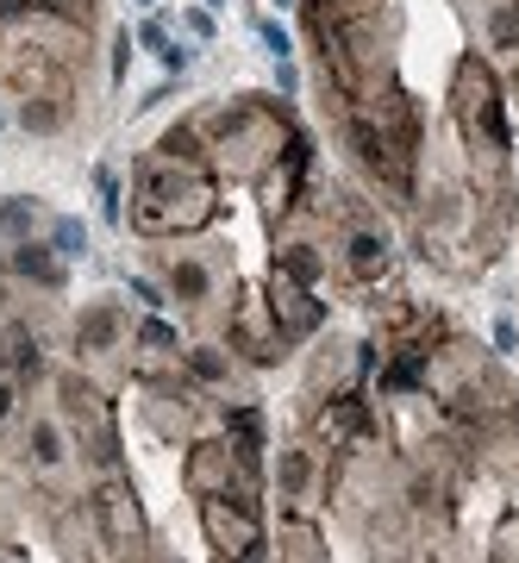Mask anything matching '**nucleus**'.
I'll use <instances>...</instances> for the list:
<instances>
[{"instance_id": "f257e3e1", "label": "nucleus", "mask_w": 519, "mask_h": 563, "mask_svg": "<svg viewBox=\"0 0 519 563\" xmlns=\"http://www.w3.org/2000/svg\"><path fill=\"white\" fill-rule=\"evenodd\" d=\"M7 269L20 282H38V288H63V282H69V263L51 251V239H20L7 251Z\"/></svg>"}, {"instance_id": "f03ea898", "label": "nucleus", "mask_w": 519, "mask_h": 563, "mask_svg": "<svg viewBox=\"0 0 519 563\" xmlns=\"http://www.w3.org/2000/svg\"><path fill=\"white\" fill-rule=\"evenodd\" d=\"M276 313H281V325H288V332L320 325V307L307 301V288H300V282H288V269H281V282H276Z\"/></svg>"}, {"instance_id": "7ed1b4c3", "label": "nucleus", "mask_w": 519, "mask_h": 563, "mask_svg": "<svg viewBox=\"0 0 519 563\" xmlns=\"http://www.w3.org/2000/svg\"><path fill=\"white\" fill-rule=\"evenodd\" d=\"M20 239H38V201L32 195H7L0 201V244H20Z\"/></svg>"}, {"instance_id": "20e7f679", "label": "nucleus", "mask_w": 519, "mask_h": 563, "mask_svg": "<svg viewBox=\"0 0 519 563\" xmlns=\"http://www.w3.org/2000/svg\"><path fill=\"white\" fill-rule=\"evenodd\" d=\"M169 295H176V301H207V295H213V269L200 257L169 263Z\"/></svg>"}, {"instance_id": "39448f33", "label": "nucleus", "mask_w": 519, "mask_h": 563, "mask_svg": "<svg viewBox=\"0 0 519 563\" xmlns=\"http://www.w3.org/2000/svg\"><path fill=\"white\" fill-rule=\"evenodd\" d=\"M95 195H100V220L107 225H125V188H120V169L113 163H95Z\"/></svg>"}, {"instance_id": "423d86ee", "label": "nucleus", "mask_w": 519, "mask_h": 563, "mask_svg": "<svg viewBox=\"0 0 519 563\" xmlns=\"http://www.w3.org/2000/svg\"><path fill=\"white\" fill-rule=\"evenodd\" d=\"M51 251H57L63 263H81V257H88V220L63 213V220L51 225Z\"/></svg>"}, {"instance_id": "0eeeda50", "label": "nucleus", "mask_w": 519, "mask_h": 563, "mask_svg": "<svg viewBox=\"0 0 519 563\" xmlns=\"http://www.w3.org/2000/svg\"><path fill=\"white\" fill-rule=\"evenodd\" d=\"M344 263H351L357 276H376L382 263H388V251H382L376 232H351V239H344Z\"/></svg>"}, {"instance_id": "6e6552de", "label": "nucleus", "mask_w": 519, "mask_h": 563, "mask_svg": "<svg viewBox=\"0 0 519 563\" xmlns=\"http://www.w3.org/2000/svg\"><path fill=\"white\" fill-rule=\"evenodd\" d=\"M132 44H139L144 57H163V44H169V20H157V13H139V25H132Z\"/></svg>"}, {"instance_id": "1a4fd4ad", "label": "nucleus", "mask_w": 519, "mask_h": 563, "mask_svg": "<svg viewBox=\"0 0 519 563\" xmlns=\"http://www.w3.org/2000/svg\"><path fill=\"white\" fill-rule=\"evenodd\" d=\"M113 344L120 339V313H113V307H95V313H88V320H81V344Z\"/></svg>"}, {"instance_id": "9d476101", "label": "nucleus", "mask_w": 519, "mask_h": 563, "mask_svg": "<svg viewBox=\"0 0 519 563\" xmlns=\"http://www.w3.org/2000/svg\"><path fill=\"white\" fill-rule=\"evenodd\" d=\"M181 32L195 44H213V32H220V13H207V7H181Z\"/></svg>"}, {"instance_id": "9b49d317", "label": "nucleus", "mask_w": 519, "mask_h": 563, "mask_svg": "<svg viewBox=\"0 0 519 563\" xmlns=\"http://www.w3.org/2000/svg\"><path fill=\"white\" fill-rule=\"evenodd\" d=\"M32 457H38L44 470H51V463H63V444H57V426H51V420L32 426Z\"/></svg>"}, {"instance_id": "f8f14e48", "label": "nucleus", "mask_w": 519, "mask_h": 563, "mask_svg": "<svg viewBox=\"0 0 519 563\" xmlns=\"http://www.w3.org/2000/svg\"><path fill=\"white\" fill-rule=\"evenodd\" d=\"M125 295H132V301L144 307V313H163V307H169V295H163V288H157L151 276H132V282H125Z\"/></svg>"}, {"instance_id": "ddd939ff", "label": "nucleus", "mask_w": 519, "mask_h": 563, "mask_svg": "<svg viewBox=\"0 0 519 563\" xmlns=\"http://www.w3.org/2000/svg\"><path fill=\"white\" fill-rule=\"evenodd\" d=\"M257 38H263V51H269V63H281L295 44H288V32H281L276 20H257Z\"/></svg>"}, {"instance_id": "4468645a", "label": "nucleus", "mask_w": 519, "mask_h": 563, "mask_svg": "<svg viewBox=\"0 0 519 563\" xmlns=\"http://www.w3.org/2000/svg\"><path fill=\"white\" fill-rule=\"evenodd\" d=\"M269 88H276V95H288V101H295V88H300V69H295V57L269 63Z\"/></svg>"}, {"instance_id": "2eb2a0df", "label": "nucleus", "mask_w": 519, "mask_h": 563, "mask_svg": "<svg viewBox=\"0 0 519 563\" xmlns=\"http://www.w3.org/2000/svg\"><path fill=\"white\" fill-rule=\"evenodd\" d=\"M163 69H169V76H181V69H195V51H188V44H163Z\"/></svg>"}, {"instance_id": "dca6fc26", "label": "nucleus", "mask_w": 519, "mask_h": 563, "mask_svg": "<svg viewBox=\"0 0 519 563\" xmlns=\"http://www.w3.org/2000/svg\"><path fill=\"white\" fill-rule=\"evenodd\" d=\"M139 339H144V344H157V351H169V344H176V332H169V325H163L157 313H151V320L139 325Z\"/></svg>"}, {"instance_id": "f3484780", "label": "nucleus", "mask_w": 519, "mask_h": 563, "mask_svg": "<svg viewBox=\"0 0 519 563\" xmlns=\"http://www.w3.org/2000/svg\"><path fill=\"white\" fill-rule=\"evenodd\" d=\"M495 344H500V351H514V344H519V325L507 320V313H500V320H495Z\"/></svg>"}, {"instance_id": "a211bd4d", "label": "nucleus", "mask_w": 519, "mask_h": 563, "mask_svg": "<svg viewBox=\"0 0 519 563\" xmlns=\"http://www.w3.org/2000/svg\"><path fill=\"white\" fill-rule=\"evenodd\" d=\"M495 38H500V44L519 38V20H514V13H495Z\"/></svg>"}, {"instance_id": "6ab92c4d", "label": "nucleus", "mask_w": 519, "mask_h": 563, "mask_svg": "<svg viewBox=\"0 0 519 563\" xmlns=\"http://www.w3.org/2000/svg\"><path fill=\"white\" fill-rule=\"evenodd\" d=\"M195 369H200V376H207V383H213V376H225V363H220V357H207V351H200V357H195Z\"/></svg>"}, {"instance_id": "aec40b11", "label": "nucleus", "mask_w": 519, "mask_h": 563, "mask_svg": "<svg viewBox=\"0 0 519 563\" xmlns=\"http://www.w3.org/2000/svg\"><path fill=\"white\" fill-rule=\"evenodd\" d=\"M200 7H207V13H220V7H232V0H200Z\"/></svg>"}, {"instance_id": "412c9836", "label": "nucleus", "mask_w": 519, "mask_h": 563, "mask_svg": "<svg viewBox=\"0 0 519 563\" xmlns=\"http://www.w3.org/2000/svg\"><path fill=\"white\" fill-rule=\"evenodd\" d=\"M132 7H139V13H157V0H132Z\"/></svg>"}, {"instance_id": "4be33fe9", "label": "nucleus", "mask_w": 519, "mask_h": 563, "mask_svg": "<svg viewBox=\"0 0 519 563\" xmlns=\"http://www.w3.org/2000/svg\"><path fill=\"white\" fill-rule=\"evenodd\" d=\"M269 7H276V13H281V7H295V0H269Z\"/></svg>"}, {"instance_id": "5701e85b", "label": "nucleus", "mask_w": 519, "mask_h": 563, "mask_svg": "<svg viewBox=\"0 0 519 563\" xmlns=\"http://www.w3.org/2000/svg\"><path fill=\"white\" fill-rule=\"evenodd\" d=\"M0 413H7V388H0Z\"/></svg>"}, {"instance_id": "b1692460", "label": "nucleus", "mask_w": 519, "mask_h": 563, "mask_svg": "<svg viewBox=\"0 0 519 563\" xmlns=\"http://www.w3.org/2000/svg\"><path fill=\"white\" fill-rule=\"evenodd\" d=\"M0 132H7V113H0Z\"/></svg>"}]
</instances>
